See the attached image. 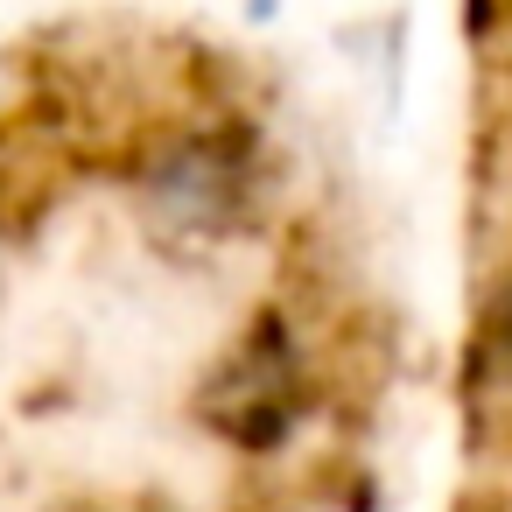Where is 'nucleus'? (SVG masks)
<instances>
[{"mask_svg": "<svg viewBox=\"0 0 512 512\" xmlns=\"http://www.w3.org/2000/svg\"><path fill=\"white\" fill-rule=\"evenodd\" d=\"M477 372L512 393V274L484 295V316H477Z\"/></svg>", "mask_w": 512, "mask_h": 512, "instance_id": "7ed1b4c3", "label": "nucleus"}, {"mask_svg": "<svg viewBox=\"0 0 512 512\" xmlns=\"http://www.w3.org/2000/svg\"><path fill=\"white\" fill-rule=\"evenodd\" d=\"M99 512H162V505H99Z\"/></svg>", "mask_w": 512, "mask_h": 512, "instance_id": "20e7f679", "label": "nucleus"}, {"mask_svg": "<svg viewBox=\"0 0 512 512\" xmlns=\"http://www.w3.org/2000/svg\"><path fill=\"white\" fill-rule=\"evenodd\" d=\"M309 414V358L281 316H260V330L218 365L204 393V421L239 449H274Z\"/></svg>", "mask_w": 512, "mask_h": 512, "instance_id": "f03ea898", "label": "nucleus"}, {"mask_svg": "<svg viewBox=\"0 0 512 512\" xmlns=\"http://www.w3.org/2000/svg\"><path fill=\"white\" fill-rule=\"evenodd\" d=\"M253 197H260V148L232 127L169 141L148 176H141V204L162 232L176 239H232L253 225Z\"/></svg>", "mask_w": 512, "mask_h": 512, "instance_id": "f257e3e1", "label": "nucleus"}]
</instances>
